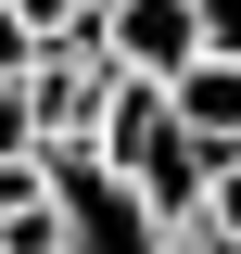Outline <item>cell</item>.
Masks as SVG:
<instances>
[{"mask_svg":"<svg viewBox=\"0 0 241 254\" xmlns=\"http://www.w3.org/2000/svg\"><path fill=\"white\" fill-rule=\"evenodd\" d=\"M165 115H178V140H203V153H241V64L203 51L165 76Z\"/></svg>","mask_w":241,"mask_h":254,"instance_id":"3","label":"cell"},{"mask_svg":"<svg viewBox=\"0 0 241 254\" xmlns=\"http://www.w3.org/2000/svg\"><path fill=\"white\" fill-rule=\"evenodd\" d=\"M165 254H229V242H216V229H165Z\"/></svg>","mask_w":241,"mask_h":254,"instance_id":"7","label":"cell"},{"mask_svg":"<svg viewBox=\"0 0 241 254\" xmlns=\"http://www.w3.org/2000/svg\"><path fill=\"white\" fill-rule=\"evenodd\" d=\"M38 190H51L63 254H165V216H152L89 140H38Z\"/></svg>","mask_w":241,"mask_h":254,"instance_id":"1","label":"cell"},{"mask_svg":"<svg viewBox=\"0 0 241 254\" xmlns=\"http://www.w3.org/2000/svg\"><path fill=\"white\" fill-rule=\"evenodd\" d=\"M26 38H89V0H0Z\"/></svg>","mask_w":241,"mask_h":254,"instance_id":"5","label":"cell"},{"mask_svg":"<svg viewBox=\"0 0 241 254\" xmlns=\"http://www.w3.org/2000/svg\"><path fill=\"white\" fill-rule=\"evenodd\" d=\"M190 229H216V242L241 254V153H216V178H203V216Z\"/></svg>","mask_w":241,"mask_h":254,"instance_id":"4","label":"cell"},{"mask_svg":"<svg viewBox=\"0 0 241 254\" xmlns=\"http://www.w3.org/2000/svg\"><path fill=\"white\" fill-rule=\"evenodd\" d=\"M190 13H203V51H229V64H241V0H190Z\"/></svg>","mask_w":241,"mask_h":254,"instance_id":"6","label":"cell"},{"mask_svg":"<svg viewBox=\"0 0 241 254\" xmlns=\"http://www.w3.org/2000/svg\"><path fill=\"white\" fill-rule=\"evenodd\" d=\"M89 51L115 64V76H152V89H165L178 64H203V13H190V0H102Z\"/></svg>","mask_w":241,"mask_h":254,"instance_id":"2","label":"cell"}]
</instances>
